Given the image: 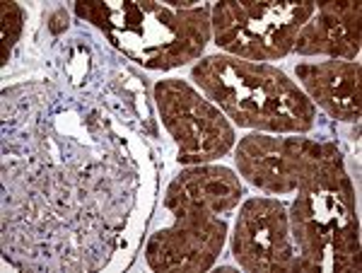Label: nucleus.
<instances>
[{"mask_svg": "<svg viewBox=\"0 0 362 273\" xmlns=\"http://www.w3.org/2000/svg\"><path fill=\"white\" fill-rule=\"evenodd\" d=\"M194 78L239 126L297 133L314 126V104L271 66L213 56L198 63Z\"/></svg>", "mask_w": 362, "mask_h": 273, "instance_id": "obj_2", "label": "nucleus"}, {"mask_svg": "<svg viewBox=\"0 0 362 273\" xmlns=\"http://www.w3.org/2000/svg\"><path fill=\"white\" fill-rule=\"evenodd\" d=\"M124 54L150 68H172L196 58L208 39V13L194 3H78Z\"/></svg>", "mask_w": 362, "mask_h": 273, "instance_id": "obj_1", "label": "nucleus"}, {"mask_svg": "<svg viewBox=\"0 0 362 273\" xmlns=\"http://www.w3.org/2000/svg\"><path fill=\"white\" fill-rule=\"evenodd\" d=\"M290 228L305 271H358V218L341 162L302 184Z\"/></svg>", "mask_w": 362, "mask_h": 273, "instance_id": "obj_3", "label": "nucleus"}, {"mask_svg": "<svg viewBox=\"0 0 362 273\" xmlns=\"http://www.w3.org/2000/svg\"><path fill=\"white\" fill-rule=\"evenodd\" d=\"M172 228L157 232L148 245V261L157 271H203L223 249L225 223L218 216L184 213Z\"/></svg>", "mask_w": 362, "mask_h": 273, "instance_id": "obj_8", "label": "nucleus"}, {"mask_svg": "<svg viewBox=\"0 0 362 273\" xmlns=\"http://www.w3.org/2000/svg\"><path fill=\"white\" fill-rule=\"evenodd\" d=\"M237 162L254 187L266 194H290L329 165L341 162V155L331 143L249 136L239 143Z\"/></svg>", "mask_w": 362, "mask_h": 273, "instance_id": "obj_5", "label": "nucleus"}, {"mask_svg": "<svg viewBox=\"0 0 362 273\" xmlns=\"http://www.w3.org/2000/svg\"><path fill=\"white\" fill-rule=\"evenodd\" d=\"M162 121L181 148L184 162H206L220 158L235 143V133L223 114L210 107L186 83L165 80L155 87Z\"/></svg>", "mask_w": 362, "mask_h": 273, "instance_id": "obj_6", "label": "nucleus"}, {"mask_svg": "<svg viewBox=\"0 0 362 273\" xmlns=\"http://www.w3.org/2000/svg\"><path fill=\"white\" fill-rule=\"evenodd\" d=\"M297 32L295 46L305 56L355 58L360 51V3H321Z\"/></svg>", "mask_w": 362, "mask_h": 273, "instance_id": "obj_9", "label": "nucleus"}, {"mask_svg": "<svg viewBox=\"0 0 362 273\" xmlns=\"http://www.w3.org/2000/svg\"><path fill=\"white\" fill-rule=\"evenodd\" d=\"M297 75L305 83L312 100L341 121L360 116V66L346 61H324L300 66Z\"/></svg>", "mask_w": 362, "mask_h": 273, "instance_id": "obj_11", "label": "nucleus"}, {"mask_svg": "<svg viewBox=\"0 0 362 273\" xmlns=\"http://www.w3.org/2000/svg\"><path fill=\"white\" fill-rule=\"evenodd\" d=\"M22 20H25L22 8H17L15 3H3V61L5 63H8L10 49L17 42V37H20Z\"/></svg>", "mask_w": 362, "mask_h": 273, "instance_id": "obj_12", "label": "nucleus"}, {"mask_svg": "<svg viewBox=\"0 0 362 273\" xmlns=\"http://www.w3.org/2000/svg\"><path fill=\"white\" fill-rule=\"evenodd\" d=\"M242 189L237 177L225 167H196L174 179L167 191V208L174 216L203 213L220 216L239 203Z\"/></svg>", "mask_w": 362, "mask_h": 273, "instance_id": "obj_10", "label": "nucleus"}, {"mask_svg": "<svg viewBox=\"0 0 362 273\" xmlns=\"http://www.w3.org/2000/svg\"><path fill=\"white\" fill-rule=\"evenodd\" d=\"M235 257L247 271H305L278 201L254 199L239 213Z\"/></svg>", "mask_w": 362, "mask_h": 273, "instance_id": "obj_7", "label": "nucleus"}, {"mask_svg": "<svg viewBox=\"0 0 362 273\" xmlns=\"http://www.w3.org/2000/svg\"><path fill=\"white\" fill-rule=\"evenodd\" d=\"M312 3H220L213 10L218 46L254 61L285 56L312 17Z\"/></svg>", "mask_w": 362, "mask_h": 273, "instance_id": "obj_4", "label": "nucleus"}]
</instances>
